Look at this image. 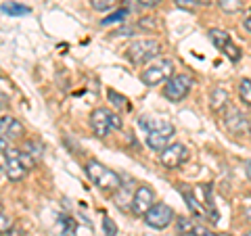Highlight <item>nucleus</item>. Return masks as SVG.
I'll return each mask as SVG.
<instances>
[{
	"label": "nucleus",
	"mask_w": 251,
	"mask_h": 236,
	"mask_svg": "<svg viewBox=\"0 0 251 236\" xmlns=\"http://www.w3.org/2000/svg\"><path fill=\"white\" fill-rule=\"evenodd\" d=\"M243 167H245V174H247V178H251V159H247L245 163H243Z\"/></svg>",
	"instance_id": "nucleus-30"
},
{
	"label": "nucleus",
	"mask_w": 251,
	"mask_h": 236,
	"mask_svg": "<svg viewBox=\"0 0 251 236\" xmlns=\"http://www.w3.org/2000/svg\"><path fill=\"white\" fill-rule=\"evenodd\" d=\"M159 52H161L159 42L143 38V40H134L126 48V57H128L130 63H134V65H143V63H149L155 57H159Z\"/></svg>",
	"instance_id": "nucleus-4"
},
{
	"label": "nucleus",
	"mask_w": 251,
	"mask_h": 236,
	"mask_svg": "<svg viewBox=\"0 0 251 236\" xmlns=\"http://www.w3.org/2000/svg\"><path fill=\"white\" fill-rule=\"evenodd\" d=\"M174 4L180 6V9H184V11H193L195 6L199 4V0H174Z\"/></svg>",
	"instance_id": "nucleus-27"
},
{
	"label": "nucleus",
	"mask_w": 251,
	"mask_h": 236,
	"mask_svg": "<svg viewBox=\"0 0 251 236\" xmlns=\"http://www.w3.org/2000/svg\"><path fill=\"white\" fill-rule=\"evenodd\" d=\"M193 80L188 75H182L178 73L174 75L172 80L166 82V86H163V96H166L168 100H172V103H180V100H184L188 96V92L193 90Z\"/></svg>",
	"instance_id": "nucleus-7"
},
{
	"label": "nucleus",
	"mask_w": 251,
	"mask_h": 236,
	"mask_svg": "<svg viewBox=\"0 0 251 236\" xmlns=\"http://www.w3.org/2000/svg\"><path fill=\"white\" fill-rule=\"evenodd\" d=\"M174 219H176V213L170 205H166V203H155V205L149 209V213L145 215V224L155 228V230H163V228H168Z\"/></svg>",
	"instance_id": "nucleus-8"
},
{
	"label": "nucleus",
	"mask_w": 251,
	"mask_h": 236,
	"mask_svg": "<svg viewBox=\"0 0 251 236\" xmlns=\"http://www.w3.org/2000/svg\"><path fill=\"white\" fill-rule=\"evenodd\" d=\"M59 226H61V230L65 236H75V219L72 217H67V215H59Z\"/></svg>",
	"instance_id": "nucleus-20"
},
{
	"label": "nucleus",
	"mask_w": 251,
	"mask_h": 236,
	"mask_svg": "<svg viewBox=\"0 0 251 236\" xmlns=\"http://www.w3.org/2000/svg\"><path fill=\"white\" fill-rule=\"evenodd\" d=\"M0 163H2V171L4 176L11 180V182H19V180L25 178V165L21 161V151L17 148H9L0 157Z\"/></svg>",
	"instance_id": "nucleus-6"
},
{
	"label": "nucleus",
	"mask_w": 251,
	"mask_h": 236,
	"mask_svg": "<svg viewBox=\"0 0 251 236\" xmlns=\"http://www.w3.org/2000/svg\"><path fill=\"white\" fill-rule=\"evenodd\" d=\"M247 217H249V219H251V207H249V209H247Z\"/></svg>",
	"instance_id": "nucleus-34"
},
{
	"label": "nucleus",
	"mask_w": 251,
	"mask_h": 236,
	"mask_svg": "<svg viewBox=\"0 0 251 236\" xmlns=\"http://www.w3.org/2000/svg\"><path fill=\"white\" fill-rule=\"evenodd\" d=\"M245 236H251V232H247V234H245Z\"/></svg>",
	"instance_id": "nucleus-36"
},
{
	"label": "nucleus",
	"mask_w": 251,
	"mask_h": 236,
	"mask_svg": "<svg viewBox=\"0 0 251 236\" xmlns=\"http://www.w3.org/2000/svg\"><path fill=\"white\" fill-rule=\"evenodd\" d=\"M159 2H161V0H138L140 6H149V9H151V6H157Z\"/></svg>",
	"instance_id": "nucleus-29"
},
{
	"label": "nucleus",
	"mask_w": 251,
	"mask_h": 236,
	"mask_svg": "<svg viewBox=\"0 0 251 236\" xmlns=\"http://www.w3.org/2000/svg\"><path fill=\"white\" fill-rule=\"evenodd\" d=\"M155 205V192L151 186H138L134 194H132V201H130V209L134 215H147L149 209H151Z\"/></svg>",
	"instance_id": "nucleus-9"
},
{
	"label": "nucleus",
	"mask_w": 251,
	"mask_h": 236,
	"mask_svg": "<svg viewBox=\"0 0 251 236\" xmlns=\"http://www.w3.org/2000/svg\"><path fill=\"white\" fill-rule=\"evenodd\" d=\"M0 134H2V138H21L25 134V128L21 125L19 119L2 115V119H0Z\"/></svg>",
	"instance_id": "nucleus-13"
},
{
	"label": "nucleus",
	"mask_w": 251,
	"mask_h": 236,
	"mask_svg": "<svg viewBox=\"0 0 251 236\" xmlns=\"http://www.w3.org/2000/svg\"><path fill=\"white\" fill-rule=\"evenodd\" d=\"M90 6H92L94 11L107 13V11H113L115 9V0H90Z\"/></svg>",
	"instance_id": "nucleus-23"
},
{
	"label": "nucleus",
	"mask_w": 251,
	"mask_h": 236,
	"mask_svg": "<svg viewBox=\"0 0 251 236\" xmlns=\"http://www.w3.org/2000/svg\"><path fill=\"white\" fill-rule=\"evenodd\" d=\"M245 27H247V29H249V31H251V15H249V17H247V19H245Z\"/></svg>",
	"instance_id": "nucleus-32"
},
{
	"label": "nucleus",
	"mask_w": 251,
	"mask_h": 236,
	"mask_svg": "<svg viewBox=\"0 0 251 236\" xmlns=\"http://www.w3.org/2000/svg\"><path fill=\"white\" fill-rule=\"evenodd\" d=\"M186 159H188V151H186V146L180 144V142H172L166 151H161V155H159L161 165L163 167H168V169L180 167Z\"/></svg>",
	"instance_id": "nucleus-10"
},
{
	"label": "nucleus",
	"mask_w": 251,
	"mask_h": 236,
	"mask_svg": "<svg viewBox=\"0 0 251 236\" xmlns=\"http://www.w3.org/2000/svg\"><path fill=\"white\" fill-rule=\"evenodd\" d=\"M243 0H218V6L222 9L224 13H239L243 9Z\"/></svg>",
	"instance_id": "nucleus-21"
},
{
	"label": "nucleus",
	"mask_w": 251,
	"mask_h": 236,
	"mask_svg": "<svg viewBox=\"0 0 251 236\" xmlns=\"http://www.w3.org/2000/svg\"><path fill=\"white\" fill-rule=\"evenodd\" d=\"M226 105H228V90L224 86H216L209 92V109L211 111H222Z\"/></svg>",
	"instance_id": "nucleus-14"
},
{
	"label": "nucleus",
	"mask_w": 251,
	"mask_h": 236,
	"mask_svg": "<svg viewBox=\"0 0 251 236\" xmlns=\"http://www.w3.org/2000/svg\"><path fill=\"white\" fill-rule=\"evenodd\" d=\"M103 230H105V236H115L117 234V226L113 219H109L107 215L103 217Z\"/></svg>",
	"instance_id": "nucleus-26"
},
{
	"label": "nucleus",
	"mask_w": 251,
	"mask_h": 236,
	"mask_svg": "<svg viewBox=\"0 0 251 236\" xmlns=\"http://www.w3.org/2000/svg\"><path fill=\"white\" fill-rule=\"evenodd\" d=\"M90 128L99 138H105L113 130H122L124 121H122L120 115H115V113L109 111V109L100 107V109H94L92 115H90Z\"/></svg>",
	"instance_id": "nucleus-3"
},
{
	"label": "nucleus",
	"mask_w": 251,
	"mask_h": 236,
	"mask_svg": "<svg viewBox=\"0 0 251 236\" xmlns=\"http://www.w3.org/2000/svg\"><path fill=\"white\" fill-rule=\"evenodd\" d=\"M2 13L9 17H21V15H29V9L19 2H2Z\"/></svg>",
	"instance_id": "nucleus-18"
},
{
	"label": "nucleus",
	"mask_w": 251,
	"mask_h": 236,
	"mask_svg": "<svg viewBox=\"0 0 251 236\" xmlns=\"http://www.w3.org/2000/svg\"><path fill=\"white\" fill-rule=\"evenodd\" d=\"M222 52H224V54H226V57H228V59H230L232 63H237V61H239V59L243 57V52H241V48H239V46H237V44H234V42H230V44H228V46H226V48H224Z\"/></svg>",
	"instance_id": "nucleus-25"
},
{
	"label": "nucleus",
	"mask_w": 251,
	"mask_h": 236,
	"mask_svg": "<svg viewBox=\"0 0 251 236\" xmlns=\"http://www.w3.org/2000/svg\"><path fill=\"white\" fill-rule=\"evenodd\" d=\"M197 230V224L191 217H176V232L180 236H193Z\"/></svg>",
	"instance_id": "nucleus-17"
},
{
	"label": "nucleus",
	"mask_w": 251,
	"mask_h": 236,
	"mask_svg": "<svg viewBox=\"0 0 251 236\" xmlns=\"http://www.w3.org/2000/svg\"><path fill=\"white\" fill-rule=\"evenodd\" d=\"M239 98L245 107H251V80H247V77H243L239 82Z\"/></svg>",
	"instance_id": "nucleus-19"
},
{
	"label": "nucleus",
	"mask_w": 251,
	"mask_h": 236,
	"mask_svg": "<svg viewBox=\"0 0 251 236\" xmlns=\"http://www.w3.org/2000/svg\"><path fill=\"white\" fill-rule=\"evenodd\" d=\"M0 230H2V234H9L11 232V217L4 213H0Z\"/></svg>",
	"instance_id": "nucleus-28"
},
{
	"label": "nucleus",
	"mask_w": 251,
	"mask_h": 236,
	"mask_svg": "<svg viewBox=\"0 0 251 236\" xmlns=\"http://www.w3.org/2000/svg\"><path fill=\"white\" fill-rule=\"evenodd\" d=\"M224 125L230 134H234V136H243V134L251 132V121L239 111V109H228V111H226Z\"/></svg>",
	"instance_id": "nucleus-11"
},
{
	"label": "nucleus",
	"mask_w": 251,
	"mask_h": 236,
	"mask_svg": "<svg viewBox=\"0 0 251 236\" xmlns=\"http://www.w3.org/2000/svg\"><path fill=\"white\" fill-rule=\"evenodd\" d=\"M220 236H232V234H220Z\"/></svg>",
	"instance_id": "nucleus-35"
},
{
	"label": "nucleus",
	"mask_w": 251,
	"mask_h": 236,
	"mask_svg": "<svg viewBox=\"0 0 251 236\" xmlns=\"http://www.w3.org/2000/svg\"><path fill=\"white\" fill-rule=\"evenodd\" d=\"M138 128L145 130L147 144H149V148H153L155 153L166 151L170 146L172 136H174V132H176V128L168 119H163V117H149V115L138 117Z\"/></svg>",
	"instance_id": "nucleus-1"
},
{
	"label": "nucleus",
	"mask_w": 251,
	"mask_h": 236,
	"mask_svg": "<svg viewBox=\"0 0 251 236\" xmlns=\"http://www.w3.org/2000/svg\"><path fill=\"white\" fill-rule=\"evenodd\" d=\"M207 36H209V40H211V44L216 46L218 50H224L226 46H228L232 40H230V34L228 31H224V29H209L207 31Z\"/></svg>",
	"instance_id": "nucleus-15"
},
{
	"label": "nucleus",
	"mask_w": 251,
	"mask_h": 236,
	"mask_svg": "<svg viewBox=\"0 0 251 236\" xmlns=\"http://www.w3.org/2000/svg\"><path fill=\"white\" fill-rule=\"evenodd\" d=\"M107 98H109V103H111V107L117 109V111H128L130 109V100L117 90H107Z\"/></svg>",
	"instance_id": "nucleus-16"
},
{
	"label": "nucleus",
	"mask_w": 251,
	"mask_h": 236,
	"mask_svg": "<svg viewBox=\"0 0 251 236\" xmlns=\"http://www.w3.org/2000/svg\"><path fill=\"white\" fill-rule=\"evenodd\" d=\"M126 17H128V9H120V11H115V13H111L109 17H105L103 21H100V25H113V23H122Z\"/></svg>",
	"instance_id": "nucleus-22"
},
{
	"label": "nucleus",
	"mask_w": 251,
	"mask_h": 236,
	"mask_svg": "<svg viewBox=\"0 0 251 236\" xmlns=\"http://www.w3.org/2000/svg\"><path fill=\"white\" fill-rule=\"evenodd\" d=\"M180 194H182V199H184V203H186V207L191 209V213L197 217V219H205V217L209 215V213H207V209L203 207V203H199V199H197V190L182 186V188H180Z\"/></svg>",
	"instance_id": "nucleus-12"
},
{
	"label": "nucleus",
	"mask_w": 251,
	"mask_h": 236,
	"mask_svg": "<svg viewBox=\"0 0 251 236\" xmlns=\"http://www.w3.org/2000/svg\"><path fill=\"white\" fill-rule=\"evenodd\" d=\"M174 77V63L170 59H161L149 65L143 73H140V82H143L147 88H155L159 84H166L168 80Z\"/></svg>",
	"instance_id": "nucleus-5"
},
{
	"label": "nucleus",
	"mask_w": 251,
	"mask_h": 236,
	"mask_svg": "<svg viewBox=\"0 0 251 236\" xmlns=\"http://www.w3.org/2000/svg\"><path fill=\"white\" fill-rule=\"evenodd\" d=\"M199 4L201 6H214V4H218V0H199Z\"/></svg>",
	"instance_id": "nucleus-31"
},
{
	"label": "nucleus",
	"mask_w": 251,
	"mask_h": 236,
	"mask_svg": "<svg viewBox=\"0 0 251 236\" xmlns=\"http://www.w3.org/2000/svg\"><path fill=\"white\" fill-rule=\"evenodd\" d=\"M203 236H220V234H216V232H209V230H207V232L203 234Z\"/></svg>",
	"instance_id": "nucleus-33"
},
{
	"label": "nucleus",
	"mask_w": 251,
	"mask_h": 236,
	"mask_svg": "<svg viewBox=\"0 0 251 236\" xmlns=\"http://www.w3.org/2000/svg\"><path fill=\"white\" fill-rule=\"evenodd\" d=\"M86 174H88L90 182L105 192H117L122 188V176L117 171L109 169L105 163L100 161H90L86 165Z\"/></svg>",
	"instance_id": "nucleus-2"
},
{
	"label": "nucleus",
	"mask_w": 251,
	"mask_h": 236,
	"mask_svg": "<svg viewBox=\"0 0 251 236\" xmlns=\"http://www.w3.org/2000/svg\"><path fill=\"white\" fill-rule=\"evenodd\" d=\"M23 151L29 153L31 157H34V159H40L44 148H42V144H40V142H36V140H27V142H25V148H23Z\"/></svg>",
	"instance_id": "nucleus-24"
}]
</instances>
